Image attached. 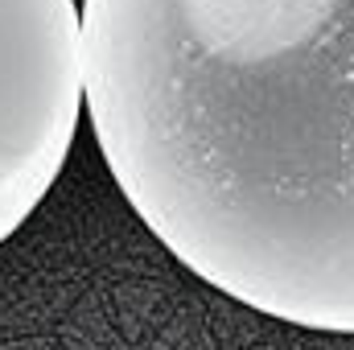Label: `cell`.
<instances>
[{"mask_svg": "<svg viewBox=\"0 0 354 350\" xmlns=\"http://www.w3.org/2000/svg\"><path fill=\"white\" fill-rule=\"evenodd\" d=\"M83 87L198 280L354 338V0H83Z\"/></svg>", "mask_w": 354, "mask_h": 350, "instance_id": "cell-1", "label": "cell"}, {"mask_svg": "<svg viewBox=\"0 0 354 350\" xmlns=\"http://www.w3.org/2000/svg\"><path fill=\"white\" fill-rule=\"evenodd\" d=\"M83 95L75 0H0V243L62 174Z\"/></svg>", "mask_w": 354, "mask_h": 350, "instance_id": "cell-2", "label": "cell"}]
</instances>
